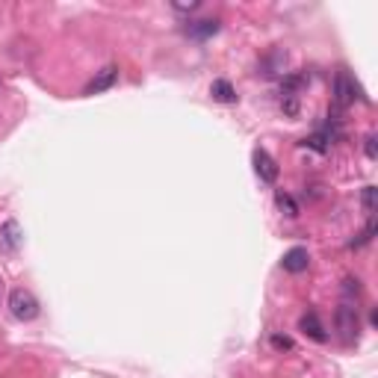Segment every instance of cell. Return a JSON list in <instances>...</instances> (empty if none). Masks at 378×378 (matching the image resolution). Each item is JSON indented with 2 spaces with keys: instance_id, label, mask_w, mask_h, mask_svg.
<instances>
[{
  "instance_id": "obj_12",
  "label": "cell",
  "mask_w": 378,
  "mask_h": 378,
  "mask_svg": "<svg viewBox=\"0 0 378 378\" xmlns=\"http://www.w3.org/2000/svg\"><path fill=\"white\" fill-rule=\"evenodd\" d=\"M360 201H363V210H367L370 216H375V201H378V189H375V187H363V195H360Z\"/></svg>"
},
{
  "instance_id": "obj_7",
  "label": "cell",
  "mask_w": 378,
  "mask_h": 378,
  "mask_svg": "<svg viewBox=\"0 0 378 378\" xmlns=\"http://www.w3.org/2000/svg\"><path fill=\"white\" fill-rule=\"evenodd\" d=\"M299 331L304 334V337H311V340H316V343H325L328 340V331H325V325H322V319L311 311V313H304L302 319H299Z\"/></svg>"
},
{
  "instance_id": "obj_5",
  "label": "cell",
  "mask_w": 378,
  "mask_h": 378,
  "mask_svg": "<svg viewBox=\"0 0 378 378\" xmlns=\"http://www.w3.org/2000/svg\"><path fill=\"white\" fill-rule=\"evenodd\" d=\"M119 83V65H104L101 72H95V77L86 83V95H101L107 89H113Z\"/></svg>"
},
{
  "instance_id": "obj_4",
  "label": "cell",
  "mask_w": 378,
  "mask_h": 378,
  "mask_svg": "<svg viewBox=\"0 0 378 378\" xmlns=\"http://www.w3.org/2000/svg\"><path fill=\"white\" fill-rule=\"evenodd\" d=\"M337 328H340L346 343L358 340V307H352V304H340L337 307Z\"/></svg>"
},
{
  "instance_id": "obj_10",
  "label": "cell",
  "mask_w": 378,
  "mask_h": 378,
  "mask_svg": "<svg viewBox=\"0 0 378 378\" xmlns=\"http://www.w3.org/2000/svg\"><path fill=\"white\" fill-rule=\"evenodd\" d=\"M210 95H213V101H219V104H236V89L228 80H213Z\"/></svg>"
},
{
  "instance_id": "obj_15",
  "label": "cell",
  "mask_w": 378,
  "mask_h": 378,
  "mask_svg": "<svg viewBox=\"0 0 378 378\" xmlns=\"http://www.w3.org/2000/svg\"><path fill=\"white\" fill-rule=\"evenodd\" d=\"M375 142H378L375 133H370L367 139H363V151H367V157H370V160H378V145H375Z\"/></svg>"
},
{
  "instance_id": "obj_14",
  "label": "cell",
  "mask_w": 378,
  "mask_h": 378,
  "mask_svg": "<svg viewBox=\"0 0 378 378\" xmlns=\"http://www.w3.org/2000/svg\"><path fill=\"white\" fill-rule=\"evenodd\" d=\"M269 343H272V349H278V352H292V340L290 337H281V334H275Z\"/></svg>"
},
{
  "instance_id": "obj_8",
  "label": "cell",
  "mask_w": 378,
  "mask_h": 378,
  "mask_svg": "<svg viewBox=\"0 0 378 378\" xmlns=\"http://www.w3.org/2000/svg\"><path fill=\"white\" fill-rule=\"evenodd\" d=\"M281 266H284V272L299 275V272H304L307 266H311V255H307V248L296 245V248H290L287 255L281 257Z\"/></svg>"
},
{
  "instance_id": "obj_6",
  "label": "cell",
  "mask_w": 378,
  "mask_h": 378,
  "mask_svg": "<svg viewBox=\"0 0 378 378\" xmlns=\"http://www.w3.org/2000/svg\"><path fill=\"white\" fill-rule=\"evenodd\" d=\"M251 160H255V172L263 184H275L278 180V163L269 157V154H266L263 148H257L255 154H251Z\"/></svg>"
},
{
  "instance_id": "obj_1",
  "label": "cell",
  "mask_w": 378,
  "mask_h": 378,
  "mask_svg": "<svg viewBox=\"0 0 378 378\" xmlns=\"http://www.w3.org/2000/svg\"><path fill=\"white\" fill-rule=\"evenodd\" d=\"M9 311H12V316H15V319L30 322V319L39 316V299L33 296L30 290L18 287V290H12V292H9Z\"/></svg>"
},
{
  "instance_id": "obj_9",
  "label": "cell",
  "mask_w": 378,
  "mask_h": 378,
  "mask_svg": "<svg viewBox=\"0 0 378 378\" xmlns=\"http://www.w3.org/2000/svg\"><path fill=\"white\" fill-rule=\"evenodd\" d=\"M219 21L216 18H201V21H189L187 27H184V33L189 36V39H198V41H204V39H213L216 33H219Z\"/></svg>"
},
{
  "instance_id": "obj_11",
  "label": "cell",
  "mask_w": 378,
  "mask_h": 378,
  "mask_svg": "<svg viewBox=\"0 0 378 378\" xmlns=\"http://www.w3.org/2000/svg\"><path fill=\"white\" fill-rule=\"evenodd\" d=\"M275 204H278V210H281L287 219H296V216H299V204L292 201L287 192H275Z\"/></svg>"
},
{
  "instance_id": "obj_13",
  "label": "cell",
  "mask_w": 378,
  "mask_h": 378,
  "mask_svg": "<svg viewBox=\"0 0 378 378\" xmlns=\"http://www.w3.org/2000/svg\"><path fill=\"white\" fill-rule=\"evenodd\" d=\"M281 107H284V113H287V116H296V113H299L296 95H284V97H281Z\"/></svg>"
},
{
  "instance_id": "obj_16",
  "label": "cell",
  "mask_w": 378,
  "mask_h": 378,
  "mask_svg": "<svg viewBox=\"0 0 378 378\" xmlns=\"http://www.w3.org/2000/svg\"><path fill=\"white\" fill-rule=\"evenodd\" d=\"M198 6H201L198 0H189V4H187V0H175V4H172V9H177V12H195Z\"/></svg>"
},
{
  "instance_id": "obj_17",
  "label": "cell",
  "mask_w": 378,
  "mask_h": 378,
  "mask_svg": "<svg viewBox=\"0 0 378 378\" xmlns=\"http://www.w3.org/2000/svg\"><path fill=\"white\" fill-rule=\"evenodd\" d=\"M343 292H346V296H352V292L358 296V292H360V281H358V278H346V281H343Z\"/></svg>"
},
{
  "instance_id": "obj_2",
  "label": "cell",
  "mask_w": 378,
  "mask_h": 378,
  "mask_svg": "<svg viewBox=\"0 0 378 378\" xmlns=\"http://www.w3.org/2000/svg\"><path fill=\"white\" fill-rule=\"evenodd\" d=\"M355 97H360L358 83L349 77L346 72H340L337 77H334V104H337L340 109H346V107L355 104Z\"/></svg>"
},
{
  "instance_id": "obj_3",
  "label": "cell",
  "mask_w": 378,
  "mask_h": 378,
  "mask_svg": "<svg viewBox=\"0 0 378 378\" xmlns=\"http://www.w3.org/2000/svg\"><path fill=\"white\" fill-rule=\"evenodd\" d=\"M24 243V234H21V225L15 219H6L4 225H0V251L4 255H15Z\"/></svg>"
}]
</instances>
